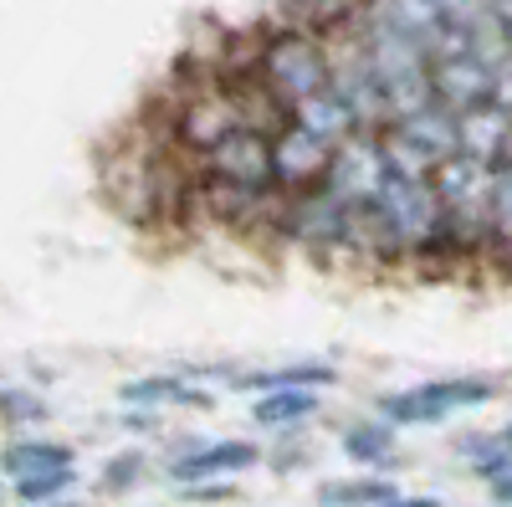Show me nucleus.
<instances>
[{
  "instance_id": "nucleus-35",
  "label": "nucleus",
  "mask_w": 512,
  "mask_h": 507,
  "mask_svg": "<svg viewBox=\"0 0 512 507\" xmlns=\"http://www.w3.org/2000/svg\"><path fill=\"white\" fill-rule=\"evenodd\" d=\"M47 507H82V502H77V497H67V502H47Z\"/></svg>"
},
{
  "instance_id": "nucleus-3",
  "label": "nucleus",
  "mask_w": 512,
  "mask_h": 507,
  "mask_svg": "<svg viewBox=\"0 0 512 507\" xmlns=\"http://www.w3.org/2000/svg\"><path fill=\"white\" fill-rule=\"evenodd\" d=\"M354 36H359V47H364V57H369L374 77H379V93H384V108H390V123L436 103L431 57H425L415 41L395 36L390 26H379L369 16H354Z\"/></svg>"
},
{
  "instance_id": "nucleus-7",
  "label": "nucleus",
  "mask_w": 512,
  "mask_h": 507,
  "mask_svg": "<svg viewBox=\"0 0 512 507\" xmlns=\"http://www.w3.org/2000/svg\"><path fill=\"white\" fill-rule=\"evenodd\" d=\"M379 139H384V154H390L395 175H420V180H431L446 159L461 154L456 113H446L441 103L420 108V113H410V118H395Z\"/></svg>"
},
{
  "instance_id": "nucleus-1",
  "label": "nucleus",
  "mask_w": 512,
  "mask_h": 507,
  "mask_svg": "<svg viewBox=\"0 0 512 507\" xmlns=\"http://www.w3.org/2000/svg\"><path fill=\"white\" fill-rule=\"evenodd\" d=\"M379 241H384V262H420L446 251V210L436 195V180L420 175H390V185L379 190L374 205H364Z\"/></svg>"
},
{
  "instance_id": "nucleus-11",
  "label": "nucleus",
  "mask_w": 512,
  "mask_h": 507,
  "mask_svg": "<svg viewBox=\"0 0 512 507\" xmlns=\"http://www.w3.org/2000/svg\"><path fill=\"white\" fill-rule=\"evenodd\" d=\"M390 154H384V139L379 134H354V139H344L333 149V159H328V190L344 200V205H354V210H364V205H374L379 200V190L390 185Z\"/></svg>"
},
{
  "instance_id": "nucleus-20",
  "label": "nucleus",
  "mask_w": 512,
  "mask_h": 507,
  "mask_svg": "<svg viewBox=\"0 0 512 507\" xmlns=\"http://www.w3.org/2000/svg\"><path fill=\"white\" fill-rule=\"evenodd\" d=\"M67 467H77V451L67 441H47V436H21L0 451V472L11 482H26L41 472H67Z\"/></svg>"
},
{
  "instance_id": "nucleus-13",
  "label": "nucleus",
  "mask_w": 512,
  "mask_h": 507,
  "mask_svg": "<svg viewBox=\"0 0 512 507\" xmlns=\"http://www.w3.org/2000/svg\"><path fill=\"white\" fill-rule=\"evenodd\" d=\"M328 159H333V149L323 139H313L308 129H297V123H282L272 134V185H277V195L318 190L328 180Z\"/></svg>"
},
{
  "instance_id": "nucleus-31",
  "label": "nucleus",
  "mask_w": 512,
  "mask_h": 507,
  "mask_svg": "<svg viewBox=\"0 0 512 507\" xmlns=\"http://www.w3.org/2000/svg\"><path fill=\"white\" fill-rule=\"evenodd\" d=\"M492 103H502V108L512 113V57L492 72Z\"/></svg>"
},
{
  "instance_id": "nucleus-26",
  "label": "nucleus",
  "mask_w": 512,
  "mask_h": 507,
  "mask_svg": "<svg viewBox=\"0 0 512 507\" xmlns=\"http://www.w3.org/2000/svg\"><path fill=\"white\" fill-rule=\"evenodd\" d=\"M0 420H6V426H41V420H47V400L36 390L6 385L0 390Z\"/></svg>"
},
{
  "instance_id": "nucleus-32",
  "label": "nucleus",
  "mask_w": 512,
  "mask_h": 507,
  "mask_svg": "<svg viewBox=\"0 0 512 507\" xmlns=\"http://www.w3.org/2000/svg\"><path fill=\"white\" fill-rule=\"evenodd\" d=\"M384 507H446L436 492H420V497H410V492H400L395 502H384Z\"/></svg>"
},
{
  "instance_id": "nucleus-30",
  "label": "nucleus",
  "mask_w": 512,
  "mask_h": 507,
  "mask_svg": "<svg viewBox=\"0 0 512 507\" xmlns=\"http://www.w3.org/2000/svg\"><path fill=\"white\" fill-rule=\"evenodd\" d=\"M185 502H231L236 497V482H200V487H180Z\"/></svg>"
},
{
  "instance_id": "nucleus-27",
  "label": "nucleus",
  "mask_w": 512,
  "mask_h": 507,
  "mask_svg": "<svg viewBox=\"0 0 512 507\" xmlns=\"http://www.w3.org/2000/svg\"><path fill=\"white\" fill-rule=\"evenodd\" d=\"M431 6L441 11V21L451 26V31H477L482 21H492L497 11H492V0H431Z\"/></svg>"
},
{
  "instance_id": "nucleus-24",
  "label": "nucleus",
  "mask_w": 512,
  "mask_h": 507,
  "mask_svg": "<svg viewBox=\"0 0 512 507\" xmlns=\"http://www.w3.org/2000/svg\"><path fill=\"white\" fill-rule=\"evenodd\" d=\"M492 251L512 257V149L502 164H492Z\"/></svg>"
},
{
  "instance_id": "nucleus-21",
  "label": "nucleus",
  "mask_w": 512,
  "mask_h": 507,
  "mask_svg": "<svg viewBox=\"0 0 512 507\" xmlns=\"http://www.w3.org/2000/svg\"><path fill=\"white\" fill-rule=\"evenodd\" d=\"M287 123H297V129H308L313 139H323L328 149H338L344 139H354L359 134V123H354V113L338 103V93L333 88H323V93H313V98H303L292 113H287Z\"/></svg>"
},
{
  "instance_id": "nucleus-17",
  "label": "nucleus",
  "mask_w": 512,
  "mask_h": 507,
  "mask_svg": "<svg viewBox=\"0 0 512 507\" xmlns=\"http://www.w3.org/2000/svg\"><path fill=\"white\" fill-rule=\"evenodd\" d=\"M456 134H461V154H472L482 164H502L512 149V113L502 103H482L456 118Z\"/></svg>"
},
{
  "instance_id": "nucleus-6",
  "label": "nucleus",
  "mask_w": 512,
  "mask_h": 507,
  "mask_svg": "<svg viewBox=\"0 0 512 507\" xmlns=\"http://www.w3.org/2000/svg\"><path fill=\"white\" fill-rule=\"evenodd\" d=\"M323 47H328V88L338 93V103L354 113V123L364 134H384V129H390V108H384L379 77H374V67H369V57L359 47V36H354V21L328 26Z\"/></svg>"
},
{
  "instance_id": "nucleus-14",
  "label": "nucleus",
  "mask_w": 512,
  "mask_h": 507,
  "mask_svg": "<svg viewBox=\"0 0 512 507\" xmlns=\"http://www.w3.org/2000/svg\"><path fill=\"white\" fill-rule=\"evenodd\" d=\"M359 16H369L379 26H390L395 36L415 41V47L431 57V62L461 41V31H451L441 21V11L431 6V0H359Z\"/></svg>"
},
{
  "instance_id": "nucleus-33",
  "label": "nucleus",
  "mask_w": 512,
  "mask_h": 507,
  "mask_svg": "<svg viewBox=\"0 0 512 507\" xmlns=\"http://www.w3.org/2000/svg\"><path fill=\"white\" fill-rule=\"evenodd\" d=\"M487 492H492V507H512V472H507V477H497Z\"/></svg>"
},
{
  "instance_id": "nucleus-29",
  "label": "nucleus",
  "mask_w": 512,
  "mask_h": 507,
  "mask_svg": "<svg viewBox=\"0 0 512 507\" xmlns=\"http://www.w3.org/2000/svg\"><path fill=\"white\" fill-rule=\"evenodd\" d=\"M308 461H313V456H308V446H292V441H287L282 451H267V467H272L277 477H292V472H303Z\"/></svg>"
},
{
  "instance_id": "nucleus-25",
  "label": "nucleus",
  "mask_w": 512,
  "mask_h": 507,
  "mask_svg": "<svg viewBox=\"0 0 512 507\" xmlns=\"http://www.w3.org/2000/svg\"><path fill=\"white\" fill-rule=\"evenodd\" d=\"M77 487V467L67 472H41V477H26V482H11V497L21 507H47V502H67Z\"/></svg>"
},
{
  "instance_id": "nucleus-15",
  "label": "nucleus",
  "mask_w": 512,
  "mask_h": 507,
  "mask_svg": "<svg viewBox=\"0 0 512 507\" xmlns=\"http://www.w3.org/2000/svg\"><path fill=\"white\" fill-rule=\"evenodd\" d=\"M338 451H344L359 472L390 477L400 467V431L390 426V420H379V415H364V420H349V426H344Z\"/></svg>"
},
{
  "instance_id": "nucleus-16",
  "label": "nucleus",
  "mask_w": 512,
  "mask_h": 507,
  "mask_svg": "<svg viewBox=\"0 0 512 507\" xmlns=\"http://www.w3.org/2000/svg\"><path fill=\"white\" fill-rule=\"evenodd\" d=\"M318 415H323V390H272V395H256L246 410V420L267 436H297Z\"/></svg>"
},
{
  "instance_id": "nucleus-9",
  "label": "nucleus",
  "mask_w": 512,
  "mask_h": 507,
  "mask_svg": "<svg viewBox=\"0 0 512 507\" xmlns=\"http://www.w3.org/2000/svg\"><path fill=\"white\" fill-rule=\"evenodd\" d=\"M251 467H267V451L246 436H216V441H185L164 461V477L175 487H200V482H236Z\"/></svg>"
},
{
  "instance_id": "nucleus-19",
  "label": "nucleus",
  "mask_w": 512,
  "mask_h": 507,
  "mask_svg": "<svg viewBox=\"0 0 512 507\" xmlns=\"http://www.w3.org/2000/svg\"><path fill=\"white\" fill-rule=\"evenodd\" d=\"M128 410H159V405H210V390L195 385V374H139L118 385Z\"/></svg>"
},
{
  "instance_id": "nucleus-5",
  "label": "nucleus",
  "mask_w": 512,
  "mask_h": 507,
  "mask_svg": "<svg viewBox=\"0 0 512 507\" xmlns=\"http://www.w3.org/2000/svg\"><path fill=\"white\" fill-rule=\"evenodd\" d=\"M497 395H502V379H487V374H441V379H420V385H405V390H384L374 400V415L390 420L395 431L446 426L451 415L482 410Z\"/></svg>"
},
{
  "instance_id": "nucleus-34",
  "label": "nucleus",
  "mask_w": 512,
  "mask_h": 507,
  "mask_svg": "<svg viewBox=\"0 0 512 507\" xmlns=\"http://www.w3.org/2000/svg\"><path fill=\"white\" fill-rule=\"evenodd\" d=\"M497 436H502V441H507V446H512V420H507V426H502V431H497Z\"/></svg>"
},
{
  "instance_id": "nucleus-12",
  "label": "nucleus",
  "mask_w": 512,
  "mask_h": 507,
  "mask_svg": "<svg viewBox=\"0 0 512 507\" xmlns=\"http://www.w3.org/2000/svg\"><path fill=\"white\" fill-rule=\"evenodd\" d=\"M431 88H436V103L461 118V113L492 103V67L466 47V36H461L451 52H441L431 62Z\"/></svg>"
},
{
  "instance_id": "nucleus-10",
  "label": "nucleus",
  "mask_w": 512,
  "mask_h": 507,
  "mask_svg": "<svg viewBox=\"0 0 512 507\" xmlns=\"http://www.w3.org/2000/svg\"><path fill=\"white\" fill-rule=\"evenodd\" d=\"M200 164H205L210 185H231V190H251V195H277V185H272V129L241 123V129L231 139H221Z\"/></svg>"
},
{
  "instance_id": "nucleus-28",
  "label": "nucleus",
  "mask_w": 512,
  "mask_h": 507,
  "mask_svg": "<svg viewBox=\"0 0 512 507\" xmlns=\"http://www.w3.org/2000/svg\"><path fill=\"white\" fill-rule=\"evenodd\" d=\"M144 472H149V456L134 446V451H118L108 467H103V487L108 492H128L134 482H144Z\"/></svg>"
},
{
  "instance_id": "nucleus-22",
  "label": "nucleus",
  "mask_w": 512,
  "mask_h": 507,
  "mask_svg": "<svg viewBox=\"0 0 512 507\" xmlns=\"http://www.w3.org/2000/svg\"><path fill=\"white\" fill-rule=\"evenodd\" d=\"M395 497H400L395 477H379V472L328 477V482H318V492H313L318 507H384V502H395Z\"/></svg>"
},
{
  "instance_id": "nucleus-23",
  "label": "nucleus",
  "mask_w": 512,
  "mask_h": 507,
  "mask_svg": "<svg viewBox=\"0 0 512 507\" xmlns=\"http://www.w3.org/2000/svg\"><path fill=\"white\" fill-rule=\"evenodd\" d=\"M456 456L466 461V472H472L477 482H497L512 472V446L497 436V431H472V436H461L456 441Z\"/></svg>"
},
{
  "instance_id": "nucleus-18",
  "label": "nucleus",
  "mask_w": 512,
  "mask_h": 507,
  "mask_svg": "<svg viewBox=\"0 0 512 507\" xmlns=\"http://www.w3.org/2000/svg\"><path fill=\"white\" fill-rule=\"evenodd\" d=\"M338 379L333 364H318V359H297V364H272V369H246V374H231V390L241 395H272V390H328Z\"/></svg>"
},
{
  "instance_id": "nucleus-4",
  "label": "nucleus",
  "mask_w": 512,
  "mask_h": 507,
  "mask_svg": "<svg viewBox=\"0 0 512 507\" xmlns=\"http://www.w3.org/2000/svg\"><path fill=\"white\" fill-rule=\"evenodd\" d=\"M431 180L446 210V251H456V257L492 251V164L456 154Z\"/></svg>"
},
{
  "instance_id": "nucleus-2",
  "label": "nucleus",
  "mask_w": 512,
  "mask_h": 507,
  "mask_svg": "<svg viewBox=\"0 0 512 507\" xmlns=\"http://www.w3.org/2000/svg\"><path fill=\"white\" fill-rule=\"evenodd\" d=\"M251 82L262 88V98H267L282 118L303 103V98L323 93V88H328V47H323V31L308 26V21L272 31L262 47H256Z\"/></svg>"
},
{
  "instance_id": "nucleus-8",
  "label": "nucleus",
  "mask_w": 512,
  "mask_h": 507,
  "mask_svg": "<svg viewBox=\"0 0 512 507\" xmlns=\"http://www.w3.org/2000/svg\"><path fill=\"white\" fill-rule=\"evenodd\" d=\"M354 216H359L354 205H344L328 185H318V190H303V195H282L272 221L292 246L318 251V257H338V251H349Z\"/></svg>"
}]
</instances>
